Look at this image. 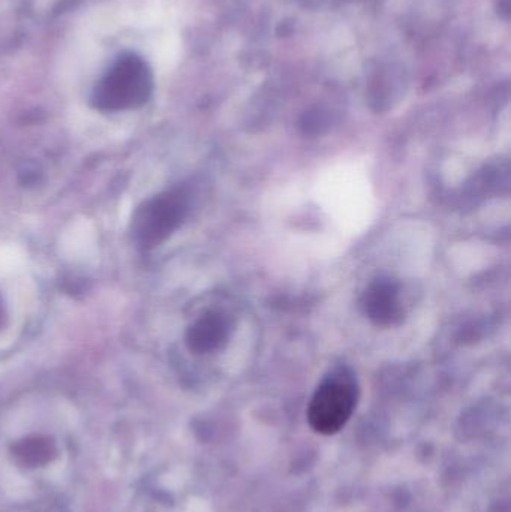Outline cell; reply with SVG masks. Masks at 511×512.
I'll list each match as a JSON object with an SVG mask.
<instances>
[{
  "instance_id": "6da1fadb",
  "label": "cell",
  "mask_w": 511,
  "mask_h": 512,
  "mask_svg": "<svg viewBox=\"0 0 511 512\" xmlns=\"http://www.w3.org/2000/svg\"><path fill=\"white\" fill-rule=\"evenodd\" d=\"M359 399L356 378L347 367L330 372L321 381L308 406L309 426L320 435L341 432L353 417Z\"/></svg>"
},
{
  "instance_id": "7a4b0ae2",
  "label": "cell",
  "mask_w": 511,
  "mask_h": 512,
  "mask_svg": "<svg viewBox=\"0 0 511 512\" xmlns=\"http://www.w3.org/2000/svg\"><path fill=\"white\" fill-rule=\"evenodd\" d=\"M149 87L150 78L146 65L137 57H125L108 72L99 98L108 107H125L144 101Z\"/></svg>"
},
{
  "instance_id": "3957f363",
  "label": "cell",
  "mask_w": 511,
  "mask_h": 512,
  "mask_svg": "<svg viewBox=\"0 0 511 512\" xmlns=\"http://www.w3.org/2000/svg\"><path fill=\"white\" fill-rule=\"evenodd\" d=\"M362 309L366 318L378 327H393L404 319L405 307L399 282L380 277L363 292Z\"/></svg>"
},
{
  "instance_id": "277c9868",
  "label": "cell",
  "mask_w": 511,
  "mask_h": 512,
  "mask_svg": "<svg viewBox=\"0 0 511 512\" xmlns=\"http://www.w3.org/2000/svg\"><path fill=\"white\" fill-rule=\"evenodd\" d=\"M231 330H233V325L224 313H206L189 330V346H191L192 351L198 352V354H209V352L218 351L230 339Z\"/></svg>"
},
{
  "instance_id": "5b68a950",
  "label": "cell",
  "mask_w": 511,
  "mask_h": 512,
  "mask_svg": "<svg viewBox=\"0 0 511 512\" xmlns=\"http://www.w3.org/2000/svg\"><path fill=\"white\" fill-rule=\"evenodd\" d=\"M186 203L180 195H167L158 201V206L153 210L152 227L156 237L167 236L185 218Z\"/></svg>"
},
{
  "instance_id": "8992f818",
  "label": "cell",
  "mask_w": 511,
  "mask_h": 512,
  "mask_svg": "<svg viewBox=\"0 0 511 512\" xmlns=\"http://www.w3.org/2000/svg\"><path fill=\"white\" fill-rule=\"evenodd\" d=\"M66 245L71 246L72 254H84L87 249L93 246V233L87 224H77L74 230L69 233Z\"/></svg>"
}]
</instances>
